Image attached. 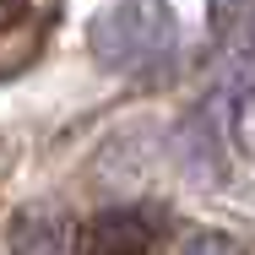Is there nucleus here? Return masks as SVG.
Segmentation results:
<instances>
[{"mask_svg": "<svg viewBox=\"0 0 255 255\" xmlns=\"http://www.w3.org/2000/svg\"><path fill=\"white\" fill-rule=\"evenodd\" d=\"M22 16H27V5H22V0H0V33H5V27H16Z\"/></svg>", "mask_w": 255, "mask_h": 255, "instance_id": "0eeeda50", "label": "nucleus"}, {"mask_svg": "<svg viewBox=\"0 0 255 255\" xmlns=\"http://www.w3.org/2000/svg\"><path fill=\"white\" fill-rule=\"evenodd\" d=\"M11 255H76V223L60 206H22L11 217Z\"/></svg>", "mask_w": 255, "mask_h": 255, "instance_id": "7ed1b4c3", "label": "nucleus"}, {"mask_svg": "<svg viewBox=\"0 0 255 255\" xmlns=\"http://www.w3.org/2000/svg\"><path fill=\"white\" fill-rule=\"evenodd\" d=\"M179 255H245V245H239L234 234H223V228H201V234L185 239Z\"/></svg>", "mask_w": 255, "mask_h": 255, "instance_id": "39448f33", "label": "nucleus"}, {"mask_svg": "<svg viewBox=\"0 0 255 255\" xmlns=\"http://www.w3.org/2000/svg\"><path fill=\"white\" fill-rule=\"evenodd\" d=\"M179 44V22L163 0H109L87 22V49L103 71H147Z\"/></svg>", "mask_w": 255, "mask_h": 255, "instance_id": "f257e3e1", "label": "nucleus"}, {"mask_svg": "<svg viewBox=\"0 0 255 255\" xmlns=\"http://www.w3.org/2000/svg\"><path fill=\"white\" fill-rule=\"evenodd\" d=\"M212 11V33H239L250 22V0H206Z\"/></svg>", "mask_w": 255, "mask_h": 255, "instance_id": "423d86ee", "label": "nucleus"}, {"mask_svg": "<svg viewBox=\"0 0 255 255\" xmlns=\"http://www.w3.org/2000/svg\"><path fill=\"white\" fill-rule=\"evenodd\" d=\"M76 245H87V255H147L157 245V212H147V206H109L87 228H76Z\"/></svg>", "mask_w": 255, "mask_h": 255, "instance_id": "f03ea898", "label": "nucleus"}, {"mask_svg": "<svg viewBox=\"0 0 255 255\" xmlns=\"http://www.w3.org/2000/svg\"><path fill=\"white\" fill-rule=\"evenodd\" d=\"M228 141H234V152H250V60L239 49L234 60V82H228Z\"/></svg>", "mask_w": 255, "mask_h": 255, "instance_id": "20e7f679", "label": "nucleus"}]
</instances>
